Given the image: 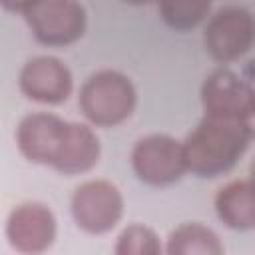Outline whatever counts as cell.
Here are the masks:
<instances>
[{
  "mask_svg": "<svg viewBox=\"0 0 255 255\" xmlns=\"http://www.w3.org/2000/svg\"><path fill=\"white\" fill-rule=\"evenodd\" d=\"M20 92L38 104H62L74 90L70 68L54 56H36L20 70Z\"/></svg>",
  "mask_w": 255,
  "mask_h": 255,
  "instance_id": "30bf717a",
  "label": "cell"
},
{
  "mask_svg": "<svg viewBox=\"0 0 255 255\" xmlns=\"http://www.w3.org/2000/svg\"><path fill=\"white\" fill-rule=\"evenodd\" d=\"M34 38L44 46H70L78 42L88 24L82 4L74 0H42L18 4Z\"/></svg>",
  "mask_w": 255,
  "mask_h": 255,
  "instance_id": "3957f363",
  "label": "cell"
},
{
  "mask_svg": "<svg viewBox=\"0 0 255 255\" xmlns=\"http://www.w3.org/2000/svg\"><path fill=\"white\" fill-rule=\"evenodd\" d=\"M249 141L245 122L203 116L183 139L187 171L205 179L225 175L247 151Z\"/></svg>",
  "mask_w": 255,
  "mask_h": 255,
  "instance_id": "6da1fadb",
  "label": "cell"
},
{
  "mask_svg": "<svg viewBox=\"0 0 255 255\" xmlns=\"http://www.w3.org/2000/svg\"><path fill=\"white\" fill-rule=\"evenodd\" d=\"M102 145L96 131L80 122H70L68 137L62 147V153L54 165L56 171L64 175H78L86 173L100 161Z\"/></svg>",
  "mask_w": 255,
  "mask_h": 255,
  "instance_id": "7c38bea8",
  "label": "cell"
},
{
  "mask_svg": "<svg viewBox=\"0 0 255 255\" xmlns=\"http://www.w3.org/2000/svg\"><path fill=\"white\" fill-rule=\"evenodd\" d=\"M255 100V86L245 82L241 76L227 68L213 70L201 86V106L203 116L241 120Z\"/></svg>",
  "mask_w": 255,
  "mask_h": 255,
  "instance_id": "9c48e42d",
  "label": "cell"
},
{
  "mask_svg": "<svg viewBox=\"0 0 255 255\" xmlns=\"http://www.w3.org/2000/svg\"><path fill=\"white\" fill-rule=\"evenodd\" d=\"M56 217L52 209L38 201L16 205L6 219V237L20 255H42L56 239Z\"/></svg>",
  "mask_w": 255,
  "mask_h": 255,
  "instance_id": "52a82bcc",
  "label": "cell"
},
{
  "mask_svg": "<svg viewBox=\"0 0 255 255\" xmlns=\"http://www.w3.org/2000/svg\"><path fill=\"white\" fill-rule=\"evenodd\" d=\"M245 126H247V131H249L251 139H255V100H253V104H251V108L245 116Z\"/></svg>",
  "mask_w": 255,
  "mask_h": 255,
  "instance_id": "2e32d148",
  "label": "cell"
},
{
  "mask_svg": "<svg viewBox=\"0 0 255 255\" xmlns=\"http://www.w3.org/2000/svg\"><path fill=\"white\" fill-rule=\"evenodd\" d=\"M165 255H223V243L213 229L201 223H183L169 233Z\"/></svg>",
  "mask_w": 255,
  "mask_h": 255,
  "instance_id": "4fadbf2b",
  "label": "cell"
},
{
  "mask_svg": "<svg viewBox=\"0 0 255 255\" xmlns=\"http://www.w3.org/2000/svg\"><path fill=\"white\" fill-rule=\"evenodd\" d=\"M131 167L137 179L147 185H171L187 171L183 141L167 133L145 135L131 149Z\"/></svg>",
  "mask_w": 255,
  "mask_h": 255,
  "instance_id": "5b68a950",
  "label": "cell"
},
{
  "mask_svg": "<svg viewBox=\"0 0 255 255\" xmlns=\"http://www.w3.org/2000/svg\"><path fill=\"white\" fill-rule=\"evenodd\" d=\"M215 213L233 231L255 229V185L249 179H235L223 185L215 195Z\"/></svg>",
  "mask_w": 255,
  "mask_h": 255,
  "instance_id": "8fae6325",
  "label": "cell"
},
{
  "mask_svg": "<svg viewBox=\"0 0 255 255\" xmlns=\"http://www.w3.org/2000/svg\"><path fill=\"white\" fill-rule=\"evenodd\" d=\"M70 209L80 229L92 235H104L120 223L124 215V195L112 181L92 179L76 187Z\"/></svg>",
  "mask_w": 255,
  "mask_h": 255,
  "instance_id": "8992f818",
  "label": "cell"
},
{
  "mask_svg": "<svg viewBox=\"0 0 255 255\" xmlns=\"http://www.w3.org/2000/svg\"><path fill=\"white\" fill-rule=\"evenodd\" d=\"M203 46L215 62L239 60L255 46V16L241 6L217 8L203 30Z\"/></svg>",
  "mask_w": 255,
  "mask_h": 255,
  "instance_id": "277c9868",
  "label": "cell"
},
{
  "mask_svg": "<svg viewBox=\"0 0 255 255\" xmlns=\"http://www.w3.org/2000/svg\"><path fill=\"white\" fill-rule=\"evenodd\" d=\"M249 181L255 185V161H253V165H251V177H249Z\"/></svg>",
  "mask_w": 255,
  "mask_h": 255,
  "instance_id": "e0dca14e",
  "label": "cell"
},
{
  "mask_svg": "<svg viewBox=\"0 0 255 255\" xmlns=\"http://www.w3.org/2000/svg\"><path fill=\"white\" fill-rule=\"evenodd\" d=\"M161 20L179 32L195 28L211 12L209 2H163L157 6Z\"/></svg>",
  "mask_w": 255,
  "mask_h": 255,
  "instance_id": "9a60e30c",
  "label": "cell"
},
{
  "mask_svg": "<svg viewBox=\"0 0 255 255\" xmlns=\"http://www.w3.org/2000/svg\"><path fill=\"white\" fill-rule=\"evenodd\" d=\"M114 255H163V247L151 227L133 223L120 233Z\"/></svg>",
  "mask_w": 255,
  "mask_h": 255,
  "instance_id": "5bb4252c",
  "label": "cell"
},
{
  "mask_svg": "<svg viewBox=\"0 0 255 255\" xmlns=\"http://www.w3.org/2000/svg\"><path fill=\"white\" fill-rule=\"evenodd\" d=\"M137 92L131 80L118 70H100L82 84L78 106L84 118L98 128L124 124L135 110Z\"/></svg>",
  "mask_w": 255,
  "mask_h": 255,
  "instance_id": "7a4b0ae2",
  "label": "cell"
},
{
  "mask_svg": "<svg viewBox=\"0 0 255 255\" xmlns=\"http://www.w3.org/2000/svg\"><path fill=\"white\" fill-rule=\"evenodd\" d=\"M68 128L70 122L54 114H28L16 128V145L28 161L54 167L66 143Z\"/></svg>",
  "mask_w": 255,
  "mask_h": 255,
  "instance_id": "ba28073f",
  "label": "cell"
}]
</instances>
